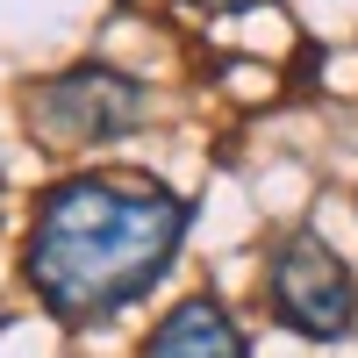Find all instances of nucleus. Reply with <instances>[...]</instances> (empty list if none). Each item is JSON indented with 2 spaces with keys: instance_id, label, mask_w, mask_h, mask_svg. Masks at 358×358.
Returning a JSON list of instances; mask_svg holds the SVG:
<instances>
[{
  "instance_id": "obj_1",
  "label": "nucleus",
  "mask_w": 358,
  "mask_h": 358,
  "mask_svg": "<svg viewBox=\"0 0 358 358\" xmlns=\"http://www.w3.org/2000/svg\"><path fill=\"white\" fill-rule=\"evenodd\" d=\"M187 215L194 208L143 172L57 179L36 201L22 273L57 322L86 330V322L122 315L165 280V265L179 258V236H187Z\"/></svg>"
},
{
  "instance_id": "obj_2",
  "label": "nucleus",
  "mask_w": 358,
  "mask_h": 358,
  "mask_svg": "<svg viewBox=\"0 0 358 358\" xmlns=\"http://www.w3.org/2000/svg\"><path fill=\"white\" fill-rule=\"evenodd\" d=\"M265 301L294 337L330 344L358 322V280L315 229H287L273 244V265H265Z\"/></svg>"
},
{
  "instance_id": "obj_3",
  "label": "nucleus",
  "mask_w": 358,
  "mask_h": 358,
  "mask_svg": "<svg viewBox=\"0 0 358 358\" xmlns=\"http://www.w3.org/2000/svg\"><path fill=\"white\" fill-rule=\"evenodd\" d=\"M136 115H143V86L115 65H72V72L29 86V129L57 151L115 143L136 129Z\"/></svg>"
},
{
  "instance_id": "obj_4",
  "label": "nucleus",
  "mask_w": 358,
  "mask_h": 358,
  "mask_svg": "<svg viewBox=\"0 0 358 358\" xmlns=\"http://www.w3.org/2000/svg\"><path fill=\"white\" fill-rule=\"evenodd\" d=\"M143 358H251V351H244V330L229 322V308L215 294H187V301L165 308Z\"/></svg>"
},
{
  "instance_id": "obj_5",
  "label": "nucleus",
  "mask_w": 358,
  "mask_h": 358,
  "mask_svg": "<svg viewBox=\"0 0 358 358\" xmlns=\"http://www.w3.org/2000/svg\"><path fill=\"white\" fill-rule=\"evenodd\" d=\"M187 8H201V15H244V8H265V0H187Z\"/></svg>"
}]
</instances>
